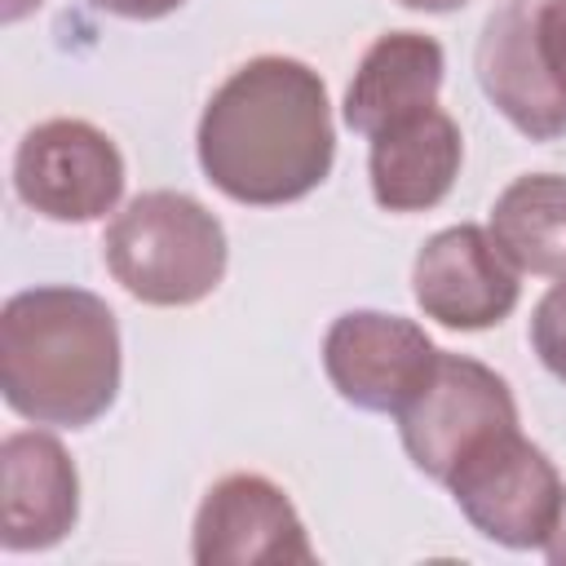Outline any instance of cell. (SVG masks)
<instances>
[{
	"label": "cell",
	"mask_w": 566,
	"mask_h": 566,
	"mask_svg": "<svg viewBox=\"0 0 566 566\" xmlns=\"http://www.w3.org/2000/svg\"><path fill=\"white\" fill-rule=\"evenodd\" d=\"M203 177L234 203L283 208L318 190L336 159L323 75L283 53L243 62L208 97L195 133Z\"/></svg>",
	"instance_id": "1"
},
{
	"label": "cell",
	"mask_w": 566,
	"mask_h": 566,
	"mask_svg": "<svg viewBox=\"0 0 566 566\" xmlns=\"http://www.w3.org/2000/svg\"><path fill=\"white\" fill-rule=\"evenodd\" d=\"M119 323L97 292L40 283L0 310V394L31 424L88 429L119 398Z\"/></svg>",
	"instance_id": "2"
},
{
	"label": "cell",
	"mask_w": 566,
	"mask_h": 566,
	"mask_svg": "<svg viewBox=\"0 0 566 566\" xmlns=\"http://www.w3.org/2000/svg\"><path fill=\"white\" fill-rule=\"evenodd\" d=\"M111 279L142 305L181 310L212 296L226 279V226L186 190L128 199L102 234Z\"/></svg>",
	"instance_id": "3"
},
{
	"label": "cell",
	"mask_w": 566,
	"mask_h": 566,
	"mask_svg": "<svg viewBox=\"0 0 566 566\" xmlns=\"http://www.w3.org/2000/svg\"><path fill=\"white\" fill-rule=\"evenodd\" d=\"M486 102L531 142L566 137V0H504L473 53Z\"/></svg>",
	"instance_id": "4"
},
{
	"label": "cell",
	"mask_w": 566,
	"mask_h": 566,
	"mask_svg": "<svg viewBox=\"0 0 566 566\" xmlns=\"http://www.w3.org/2000/svg\"><path fill=\"white\" fill-rule=\"evenodd\" d=\"M464 522L504 548H544L566 513V482L517 424L478 442L442 482Z\"/></svg>",
	"instance_id": "5"
},
{
	"label": "cell",
	"mask_w": 566,
	"mask_h": 566,
	"mask_svg": "<svg viewBox=\"0 0 566 566\" xmlns=\"http://www.w3.org/2000/svg\"><path fill=\"white\" fill-rule=\"evenodd\" d=\"M407 460L433 478L447 482V473L491 433L517 424L513 389L500 371L469 354H438L424 385L407 398V407L394 416Z\"/></svg>",
	"instance_id": "6"
},
{
	"label": "cell",
	"mask_w": 566,
	"mask_h": 566,
	"mask_svg": "<svg viewBox=\"0 0 566 566\" xmlns=\"http://www.w3.org/2000/svg\"><path fill=\"white\" fill-rule=\"evenodd\" d=\"M13 190L44 221L84 226L124 199V155L88 119H44L13 150Z\"/></svg>",
	"instance_id": "7"
},
{
	"label": "cell",
	"mask_w": 566,
	"mask_h": 566,
	"mask_svg": "<svg viewBox=\"0 0 566 566\" xmlns=\"http://www.w3.org/2000/svg\"><path fill=\"white\" fill-rule=\"evenodd\" d=\"M438 354L442 349L420 323L385 310H345L323 336V371L332 389L349 407L380 416H398L407 407Z\"/></svg>",
	"instance_id": "8"
},
{
	"label": "cell",
	"mask_w": 566,
	"mask_h": 566,
	"mask_svg": "<svg viewBox=\"0 0 566 566\" xmlns=\"http://www.w3.org/2000/svg\"><path fill=\"white\" fill-rule=\"evenodd\" d=\"M411 296L438 327L486 332L517 310L522 270L500 252L486 226L460 221L429 234L416 252Z\"/></svg>",
	"instance_id": "9"
},
{
	"label": "cell",
	"mask_w": 566,
	"mask_h": 566,
	"mask_svg": "<svg viewBox=\"0 0 566 566\" xmlns=\"http://www.w3.org/2000/svg\"><path fill=\"white\" fill-rule=\"evenodd\" d=\"M199 566H310V531L279 482L265 473H226L208 486L190 531Z\"/></svg>",
	"instance_id": "10"
},
{
	"label": "cell",
	"mask_w": 566,
	"mask_h": 566,
	"mask_svg": "<svg viewBox=\"0 0 566 566\" xmlns=\"http://www.w3.org/2000/svg\"><path fill=\"white\" fill-rule=\"evenodd\" d=\"M4 553H40L62 544L80 522V473L66 447L44 429H18L0 442Z\"/></svg>",
	"instance_id": "11"
},
{
	"label": "cell",
	"mask_w": 566,
	"mask_h": 566,
	"mask_svg": "<svg viewBox=\"0 0 566 566\" xmlns=\"http://www.w3.org/2000/svg\"><path fill=\"white\" fill-rule=\"evenodd\" d=\"M464 164L460 124L442 106H424L376 137H367V181L385 212H429L438 208Z\"/></svg>",
	"instance_id": "12"
},
{
	"label": "cell",
	"mask_w": 566,
	"mask_h": 566,
	"mask_svg": "<svg viewBox=\"0 0 566 566\" xmlns=\"http://www.w3.org/2000/svg\"><path fill=\"white\" fill-rule=\"evenodd\" d=\"M447 75V53L424 31H385L367 44L345 88V124L358 137H376L380 128L438 106Z\"/></svg>",
	"instance_id": "13"
},
{
	"label": "cell",
	"mask_w": 566,
	"mask_h": 566,
	"mask_svg": "<svg viewBox=\"0 0 566 566\" xmlns=\"http://www.w3.org/2000/svg\"><path fill=\"white\" fill-rule=\"evenodd\" d=\"M486 230L522 274L566 279V172L513 177L495 195Z\"/></svg>",
	"instance_id": "14"
},
{
	"label": "cell",
	"mask_w": 566,
	"mask_h": 566,
	"mask_svg": "<svg viewBox=\"0 0 566 566\" xmlns=\"http://www.w3.org/2000/svg\"><path fill=\"white\" fill-rule=\"evenodd\" d=\"M531 349L553 380L566 385V279H557L531 314Z\"/></svg>",
	"instance_id": "15"
},
{
	"label": "cell",
	"mask_w": 566,
	"mask_h": 566,
	"mask_svg": "<svg viewBox=\"0 0 566 566\" xmlns=\"http://www.w3.org/2000/svg\"><path fill=\"white\" fill-rule=\"evenodd\" d=\"M93 9L111 13V18H128V22H155V18H168L177 13L186 0H88Z\"/></svg>",
	"instance_id": "16"
},
{
	"label": "cell",
	"mask_w": 566,
	"mask_h": 566,
	"mask_svg": "<svg viewBox=\"0 0 566 566\" xmlns=\"http://www.w3.org/2000/svg\"><path fill=\"white\" fill-rule=\"evenodd\" d=\"M539 553H544V557H548L553 566H566V513H562V522H557V531L548 535V544H544Z\"/></svg>",
	"instance_id": "17"
},
{
	"label": "cell",
	"mask_w": 566,
	"mask_h": 566,
	"mask_svg": "<svg viewBox=\"0 0 566 566\" xmlns=\"http://www.w3.org/2000/svg\"><path fill=\"white\" fill-rule=\"evenodd\" d=\"M402 9H416V13H455L464 9L469 0H398Z\"/></svg>",
	"instance_id": "18"
},
{
	"label": "cell",
	"mask_w": 566,
	"mask_h": 566,
	"mask_svg": "<svg viewBox=\"0 0 566 566\" xmlns=\"http://www.w3.org/2000/svg\"><path fill=\"white\" fill-rule=\"evenodd\" d=\"M40 4H44V0H4L0 18H4V22H22V18H27L31 9H40Z\"/></svg>",
	"instance_id": "19"
}]
</instances>
